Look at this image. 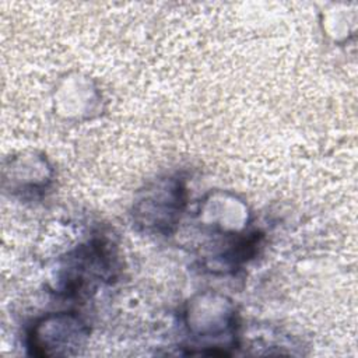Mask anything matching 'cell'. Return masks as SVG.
Instances as JSON below:
<instances>
[{
  "label": "cell",
  "mask_w": 358,
  "mask_h": 358,
  "mask_svg": "<svg viewBox=\"0 0 358 358\" xmlns=\"http://www.w3.org/2000/svg\"><path fill=\"white\" fill-rule=\"evenodd\" d=\"M52 180V169L43 155L20 154L4 166V185L11 193L35 194L43 192Z\"/></svg>",
  "instance_id": "cell-4"
},
{
  "label": "cell",
  "mask_w": 358,
  "mask_h": 358,
  "mask_svg": "<svg viewBox=\"0 0 358 358\" xmlns=\"http://www.w3.org/2000/svg\"><path fill=\"white\" fill-rule=\"evenodd\" d=\"M201 220L214 232L239 235L248 225V208L245 203L229 193H211L200 206Z\"/></svg>",
  "instance_id": "cell-5"
},
{
  "label": "cell",
  "mask_w": 358,
  "mask_h": 358,
  "mask_svg": "<svg viewBox=\"0 0 358 358\" xmlns=\"http://www.w3.org/2000/svg\"><path fill=\"white\" fill-rule=\"evenodd\" d=\"M185 326L194 348L192 354L229 355L239 344L238 315L222 295L204 292L187 302Z\"/></svg>",
  "instance_id": "cell-1"
},
{
  "label": "cell",
  "mask_w": 358,
  "mask_h": 358,
  "mask_svg": "<svg viewBox=\"0 0 358 358\" xmlns=\"http://www.w3.org/2000/svg\"><path fill=\"white\" fill-rule=\"evenodd\" d=\"M90 336L87 323L74 312H55L36 319L28 329L25 345L29 355L73 357L85 345Z\"/></svg>",
  "instance_id": "cell-3"
},
{
  "label": "cell",
  "mask_w": 358,
  "mask_h": 358,
  "mask_svg": "<svg viewBox=\"0 0 358 358\" xmlns=\"http://www.w3.org/2000/svg\"><path fill=\"white\" fill-rule=\"evenodd\" d=\"M186 206V186L182 178L168 175L148 183L133 201L134 224L148 234H171Z\"/></svg>",
  "instance_id": "cell-2"
}]
</instances>
